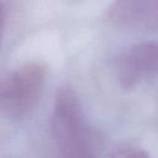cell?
Returning <instances> with one entry per match:
<instances>
[{
    "label": "cell",
    "instance_id": "obj_6",
    "mask_svg": "<svg viewBox=\"0 0 158 158\" xmlns=\"http://www.w3.org/2000/svg\"><path fill=\"white\" fill-rule=\"evenodd\" d=\"M4 26H5V11H4L2 5L0 4V42H1L2 32H4Z\"/></svg>",
    "mask_w": 158,
    "mask_h": 158
},
{
    "label": "cell",
    "instance_id": "obj_5",
    "mask_svg": "<svg viewBox=\"0 0 158 158\" xmlns=\"http://www.w3.org/2000/svg\"><path fill=\"white\" fill-rule=\"evenodd\" d=\"M109 157L114 158H146L149 157V153L146 152L142 147L135 146V144H120L115 147L110 153Z\"/></svg>",
    "mask_w": 158,
    "mask_h": 158
},
{
    "label": "cell",
    "instance_id": "obj_3",
    "mask_svg": "<svg viewBox=\"0 0 158 158\" xmlns=\"http://www.w3.org/2000/svg\"><path fill=\"white\" fill-rule=\"evenodd\" d=\"M116 73L126 90L158 77V42L146 41L130 47L118 57Z\"/></svg>",
    "mask_w": 158,
    "mask_h": 158
},
{
    "label": "cell",
    "instance_id": "obj_2",
    "mask_svg": "<svg viewBox=\"0 0 158 158\" xmlns=\"http://www.w3.org/2000/svg\"><path fill=\"white\" fill-rule=\"evenodd\" d=\"M47 68L38 62L23 63L0 77V110L10 118L31 115L41 100Z\"/></svg>",
    "mask_w": 158,
    "mask_h": 158
},
{
    "label": "cell",
    "instance_id": "obj_4",
    "mask_svg": "<svg viewBox=\"0 0 158 158\" xmlns=\"http://www.w3.org/2000/svg\"><path fill=\"white\" fill-rule=\"evenodd\" d=\"M107 19L118 27L158 30V0H115Z\"/></svg>",
    "mask_w": 158,
    "mask_h": 158
},
{
    "label": "cell",
    "instance_id": "obj_1",
    "mask_svg": "<svg viewBox=\"0 0 158 158\" xmlns=\"http://www.w3.org/2000/svg\"><path fill=\"white\" fill-rule=\"evenodd\" d=\"M51 126L54 143L62 156H96L101 138L89 123L73 88L67 85L57 90Z\"/></svg>",
    "mask_w": 158,
    "mask_h": 158
}]
</instances>
